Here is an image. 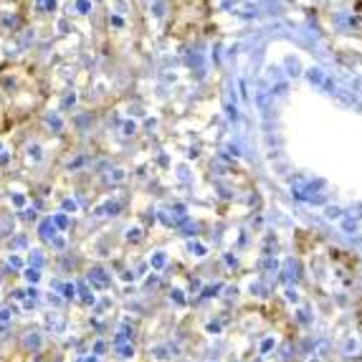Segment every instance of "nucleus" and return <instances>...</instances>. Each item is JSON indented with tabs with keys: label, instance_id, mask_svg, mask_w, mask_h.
Segmentation results:
<instances>
[{
	"label": "nucleus",
	"instance_id": "f257e3e1",
	"mask_svg": "<svg viewBox=\"0 0 362 362\" xmlns=\"http://www.w3.org/2000/svg\"><path fill=\"white\" fill-rule=\"evenodd\" d=\"M86 279H89V284L94 286V289H107V284H109V276L104 274V269H91L89 274H86Z\"/></svg>",
	"mask_w": 362,
	"mask_h": 362
},
{
	"label": "nucleus",
	"instance_id": "f03ea898",
	"mask_svg": "<svg viewBox=\"0 0 362 362\" xmlns=\"http://www.w3.org/2000/svg\"><path fill=\"white\" fill-rule=\"evenodd\" d=\"M25 347H28V350H38V347H41V337H38V334H28V337H25Z\"/></svg>",
	"mask_w": 362,
	"mask_h": 362
},
{
	"label": "nucleus",
	"instance_id": "7ed1b4c3",
	"mask_svg": "<svg viewBox=\"0 0 362 362\" xmlns=\"http://www.w3.org/2000/svg\"><path fill=\"white\" fill-rule=\"evenodd\" d=\"M54 286L61 291V294L66 296V299H71V296H74V286L71 284H54Z\"/></svg>",
	"mask_w": 362,
	"mask_h": 362
},
{
	"label": "nucleus",
	"instance_id": "20e7f679",
	"mask_svg": "<svg viewBox=\"0 0 362 362\" xmlns=\"http://www.w3.org/2000/svg\"><path fill=\"white\" fill-rule=\"evenodd\" d=\"M41 235H43V238H51V235H54V230H51V223H43L41 226Z\"/></svg>",
	"mask_w": 362,
	"mask_h": 362
},
{
	"label": "nucleus",
	"instance_id": "39448f33",
	"mask_svg": "<svg viewBox=\"0 0 362 362\" xmlns=\"http://www.w3.org/2000/svg\"><path fill=\"white\" fill-rule=\"evenodd\" d=\"M25 276H28V281H38V276H41V274H38L36 269H28V272H25Z\"/></svg>",
	"mask_w": 362,
	"mask_h": 362
},
{
	"label": "nucleus",
	"instance_id": "423d86ee",
	"mask_svg": "<svg viewBox=\"0 0 362 362\" xmlns=\"http://www.w3.org/2000/svg\"><path fill=\"white\" fill-rule=\"evenodd\" d=\"M8 264L16 266V269H21V266H23V261H21L18 256H11V259H8Z\"/></svg>",
	"mask_w": 362,
	"mask_h": 362
},
{
	"label": "nucleus",
	"instance_id": "0eeeda50",
	"mask_svg": "<svg viewBox=\"0 0 362 362\" xmlns=\"http://www.w3.org/2000/svg\"><path fill=\"white\" fill-rule=\"evenodd\" d=\"M94 352H97V355H104V352H107V350H104V342H97V347H94Z\"/></svg>",
	"mask_w": 362,
	"mask_h": 362
},
{
	"label": "nucleus",
	"instance_id": "6e6552de",
	"mask_svg": "<svg viewBox=\"0 0 362 362\" xmlns=\"http://www.w3.org/2000/svg\"><path fill=\"white\" fill-rule=\"evenodd\" d=\"M119 352H122V355H132V347H129V344H127V347H124V344H122V347H119Z\"/></svg>",
	"mask_w": 362,
	"mask_h": 362
},
{
	"label": "nucleus",
	"instance_id": "1a4fd4ad",
	"mask_svg": "<svg viewBox=\"0 0 362 362\" xmlns=\"http://www.w3.org/2000/svg\"><path fill=\"white\" fill-rule=\"evenodd\" d=\"M86 362H97V360H94V357H89V360H86Z\"/></svg>",
	"mask_w": 362,
	"mask_h": 362
}]
</instances>
